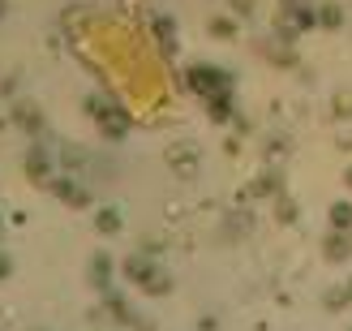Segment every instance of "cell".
Here are the masks:
<instances>
[{
  "instance_id": "1",
  "label": "cell",
  "mask_w": 352,
  "mask_h": 331,
  "mask_svg": "<svg viewBox=\"0 0 352 331\" xmlns=\"http://www.w3.org/2000/svg\"><path fill=\"white\" fill-rule=\"evenodd\" d=\"M125 275L138 284V288H146V292H155V297H160V292H168L172 288V280H168V271H160L151 263L146 254H133V258H125Z\"/></svg>"
},
{
  "instance_id": "2",
  "label": "cell",
  "mask_w": 352,
  "mask_h": 331,
  "mask_svg": "<svg viewBox=\"0 0 352 331\" xmlns=\"http://www.w3.org/2000/svg\"><path fill=\"white\" fill-rule=\"evenodd\" d=\"M164 160H168V168L176 172V177H198L202 155H198V147H193V142H168Z\"/></svg>"
},
{
  "instance_id": "3",
  "label": "cell",
  "mask_w": 352,
  "mask_h": 331,
  "mask_svg": "<svg viewBox=\"0 0 352 331\" xmlns=\"http://www.w3.org/2000/svg\"><path fill=\"white\" fill-rule=\"evenodd\" d=\"M189 86H193L198 95H206V99H223L228 78L219 74V69H210V65H193V69H189Z\"/></svg>"
},
{
  "instance_id": "4",
  "label": "cell",
  "mask_w": 352,
  "mask_h": 331,
  "mask_svg": "<svg viewBox=\"0 0 352 331\" xmlns=\"http://www.w3.org/2000/svg\"><path fill=\"white\" fill-rule=\"evenodd\" d=\"M86 108L99 116V129L108 134V138H125V134H129V120L120 116V112H112V108H103V99H91Z\"/></svg>"
},
{
  "instance_id": "5",
  "label": "cell",
  "mask_w": 352,
  "mask_h": 331,
  "mask_svg": "<svg viewBox=\"0 0 352 331\" xmlns=\"http://www.w3.org/2000/svg\"><path fill=\"white\" fill-rule=\"evenodd\" d=\"M322 258H327V263H348V258H352V237L344 228H336L322 241Z\"/></svg>"
},
{
  "instance_id": "6",
  "label": "cell",
  "mask_w": 352,
  "mask_h": 331,
  "mask_svg": "<svg viewBox=\"0 0 352 331\" xmlns=\"http://www.w3.org/2000/svg\"><path fill=\"white\" fill-rule=\"evenodd\" d=\"M52 194H60L65 202H74V206H86V189L82 185H74L69 177H60V181H52Z\"/></svg>"
},
{
  "instance_id": "7",
  "label": "cell",
  "mask_w": 352,
  "mask_h": 331,
  "mask_svg": "<svg viewBox=\"0 0 352 331\" xmlns=\"http://www.w3.org/2000/svg\"><path fill=\"white\" fill-rule=\"evenodd\" d=\"M13 120L26 125L30 134H39V112H34V103H13Z\"/></svg>"
},
{
  "instance_id": "8",
  "label": "cell",
  "mask_w": 352,
  "mask_h": 331,
  "mask_svg": "<svg viewBox=\"0 0 352 331\" xmlns=\"http://www.w3.org/2000/svg\"><path fill=\"white\" fill-rule=\"evenodd\" d=\"M95 224H99V233H120V211L116 206H99Z\"/></svg>"
},
{
  "instance_id": "9",
  "label": "cell",
  "mask_w": 352,
  "mask_h": 331,
  "mask_svg": "<svg viewBox=\"0 0 352 331\" xmlns=\"http://www.w3.org/2000/svg\"><path fill=\"white\" fill-rule=\"evenodd\" d=\"M314 22H322V26L336 30V26L344 22V9H340V5H322V9H314Z\"/></svg>"
},
{
  "instance_id": "10",
  "label": "cell",
  "mask_w": 352,
  "mask_h": 331,
  "mask_svg": "<svg viewBox=\"0 0 352 331\" xmlns=\"http://www.w3.org/2000/svg\"><path fill=\"white\" fill-rule=\"evenodd\" d=\"M210 34L215 39H236V22L232 17H210Z\"/></svg>"
},
{
  "instance_id": "11",
  "label": "cell",
  "mask_w": 352,
  "mask_h": 331,
  "mask_svg": "<svg viewBox=\"0 0 352 331\" xmlns=\"http://www.w3.org/2000/svg\"><path fill=\"white\" fill-rule=\"evenodd\" d=\"M26 168H30V177H34V181H43V172H47V155H43V147H34V151H30Z\"/></svg>"
},
{
  "instance_id": "12",
  "label": "cell",
  "mask_w": 352,
  "mask_h": 331,
  "mask_svg": "<svg viewBox=\"0 0 352 331\" xmlns=\"http://www.w3.org/2000/svg\"><path fill=\"white\" fill-rule=\"evenodd\" d=\"M331 224H336V228H352V206L348 202H336V206H331Z\"/></svg>"
},
{
  "instance_id": "13",
  "label": "cell",
  "mask_w": 352,
  "mask_h": 331,
  "mask_svg": "<svg viewBox=\"0 0 352 331\" xmlns=\"http://www.w3.org/2000/svg\"><path fill=\"white\" fill-rule=\"evenodd\" d=\"M103 310H108V314H112L116 323H133V314H129V306L120 301V297H108V306H103Z\"/></svg>"
},
{
  "instance_id": "14",
  "label": "cell",
  "mask_w": 352,
  "mask_h": 331,
  "mask_svg": "<svg viewBox=\"0 0 352 331\" xmlns=\"http://www.w3.org/2000/svg\"><path fill=\"white\" fill-rule=\"evenodd\" d=\"M228 5H232L236 17H254L258 13V0H228Z\"/></svg>"
},
{
  "instance_id": "15",
  "label": "cell",
  "mask_w": 352,
  "mask_h": 331,
  "mask_svg": "<svg viewBox=\"0 0 352 331\" xmlns=\"http://www.w3.org/2000/svg\"><path fill=\"white\" fill-rule=\"evenodd\" d=\"M336 116H352V91H340L336 95V108H331Z\"/></svg>"
},
{
  "instance_id": "16",
  "label": "cell",
  "mask_w": 352,
  "mask_h": 331,
  "mask_svg": "<svg viewBox=\"0 0 352 331\" xmlns=\"http://www.w3.org/2000/svg\"><path fill=\"white\" fill-rule=\"evenodd\" d=\"M108 271H112L108 254H99V258H95V284H108Z\"/></svg>"
},
{
  "instance_id": "17",
  "label": "cell",
  "mask_w": 352,
  "mask_h": 331,
  "mask_svg": "<svg viewBox=\"0 0 352 331\" xmlns=\"http://www.w3.org/2000/svg\"><path fill=\"white\" fill-rule=\"evenodd\" d=\"M279 220H296V206H292V198H279Z\"/></svg>"
},
{
  "instance_id": "18",
  "label": "cell",
  "mask_w": 352,
  "mask_h": 331,
  "mask_svg": "<svg viewBox=\"0 0 352 331\" xmlns=\"http://www.w3.org/2000/svg\"><path fill=\"white\" fill-rule=\"evenodd\" d=\"M13 91H17V74H9L5 82H0V95H13Z\"/></svg>"
},
{
  "instance_id": "19",
  "label": "cell",
  "mask_w": 352,
  "mask_h": 331,
  "mask_svg": "<svg viewBox=\"0 0 352 331\" xmlns=\"http://www.w3.org/2000/svg\"><path fill=\"white\" fill-rule=\"evenodd\" d=\"M9 271H13V258H9V254H0V280H9Z\"/></svg>"
},
{
  "instance_id": "20",
  "label": "cell",
  "mask_w": 352,
  "mask_h": 331,
  "mask_svg": "<svg viewBox=\"0 0 352 331\" xmlns=\"http://www.w3.org/2000/svg\"><path fill=\"white\" fill-rule=\"evenodd\" d=\"M5 9H9V5H5V0H0V17H5Z\"/></svg>"
},
{
  "instance_id": "21",
  "label": "cell",
  "mask_w": 352,
  "mask_h": 331,
  "mask_svg": "<svg viewBox=\"0 0 352 331\" xmlns=\"http://www.w3.org/2000/svg\"><path fill=\"white\" fill-rule=\"evenodd\" d=\"M344 292H348V297H352V280H348V288H344Z\"/></svg>"
},
{
  "instance_id": "22",
  "label": "cell",
  "mask_w": 352,
  "mask_h": 331,
  "mask_svg": "<svg viewBox=\"0 0 352 331\" xmlns=\"http://www.w3.org/2000/svg\"><path fill=\"white\" fill-rule=\"evenodd\" d=\"M348 185H352V172H348Z\"/></svg>"
}]
</instances>
